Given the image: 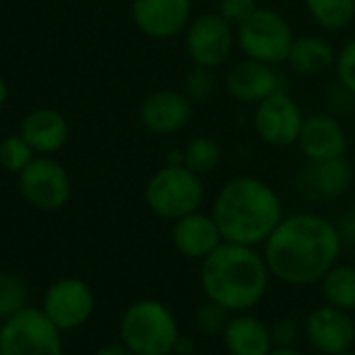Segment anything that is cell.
Wrapping results in <instances>:
<instances>
[{"mask_svg": "<svg viewBox=\"0 0 355 355\" xmlns=\"http://www.w3.org/2000/svg\"><path fill=\"white\" fill-rule=\"evenodd\" d=\"M343 245L333 220L316 212H297L279 223L262 245V256L272 279L291 287H308L320 283L339 264Z\"/></svg>", "mask_w": 355, "mask_h": 355, "instance_id": "6da1fadb", "label": "cell"}, {"mask_svg": "<svg viewBox=\"0 0 355 355\" xmlns=\"http://www.w3.org/2000/svg\"><path fill=\"white\" fill-rule=\"evenodd\" d=\"M223 241L262 248L285 218L283 200L264 179L241 175L229 179L216 193L212 212Z\"/></svg>", "mask_w": 355, "mask_h": 355, "instance_id": "7a4b0ae2", "label": "cell"}, {"mask_svg": "<svg viewBox=\"0 0 355 355\" xmlns=\"http://www.w3.org/2000/svg\"><path fill=\"white\" fill-rule=\"evenodd\" d=\"M270 270L258 248L223 241L200 268L204 297L229 314L252 312L268 293Z\"/></svg>", "mask_w": 355, "mask_h": 355, "instance_id": "3957f363", "label": "cell"}, {"mask_svg": "<svg viewBox=\"0 0 355 355\" xmlns=\"http://www.w3.org/2000/svg\"><path fill=\"white\" fill-rule=\"evenodd\" d=\"M119 337L135 355H166L173 354L181 329L166 304L158 300H139L123 312Z\"/></svg>", "mask_w": 355, "mask_h": 355, "instance_id": "277c9868", "label": "cell"}, {"mask_svg": "<svg viewBox=\"0 0 355 355\" xmlns=\"http://www.w3.org/2000/svg\"><path fill=\"white\" fill-rule=\"evenodd\" d=\"M202 177L183 164H164L146 183L144 198L148 208L164 220H179L198 212L204 204Z\"/></svg>", "mask_w": 355, "mask_h": 355, "instance_id": "5b68a950", "label": "cell"}, {"mask_svg": "<svg viewBox=\"0 0 355 355\" xmlns=\"http://www.w3.org/2000/svg\"><path fill=\"white\" fill-rule=\"evenodd\" d=\"M235 37L243 56L277 67L287 62L295 33L285 15L268 6H258L235 27Z\"/></svg>", "mask_w": 355, "mask_h": 355, "instance_id": "8992f818", "label": "cell"}, {"mask_svg": "<svg viewBox=\"0 0 355 355\" xmlns=\"http://www.w3.org/2000/svg\"><path fill=\"white\" fill-rule=\"evenodd\" d=\"M0 355H64L62 331L42 308L27 306L0 322Z\"/></svg>", "mask_w": 355, "mask_h": 355, "instance_id": "52a82bcc", "label": "cell"}, {"mask_svg": "<svg viewBox=\"0 0 355 355\" xmlns=\"http://www.w3.org/2000/svg\"><path fill=\"white\" fill-rule=\"evenodd\" d=\"M183 42L185 52L196 67L218 69L229 60L237 37L235 27L218 10H208L191 17L183 31Z\"/></svg>", "mask_w": 355, "mask_h": 355, "instance_id": "ba28073f", "label": "cell"}, {"mask_svg": "<svg viewBox=\"0 0 355 355\" xmlns=\"http://www.w3.org/2000/svg\"><path fill=\"white\" fill-rule=\"evenodd\" d=\"M17 177L21 196L35 210L56 212L71 198V177L52 156H35Z\"/></svg>", "mask_w": 355, "mask_h": 355, "instance_id": "9c48e42d", "label": "cell"}, {"mask_svg": "<svg viewBox=\"0 0 355 355\" xmlns=\"http://www.w3.org/2000/svg\"><path fill=\"white\" fill-rule=\"evenodd\" d=\"M96 310V295L94 289L75 277L60 279L52 283L44 295L42 312L62 331H77L81 329Z\"/></svg>", "mask_w": 355, "mask_h": 355, "instance_id": "30bf717a", "label": "cell"}, {"mask_svg": "<svg viewBox=\"0 0 355 355\" xmlns=\"http://www.w3.org/2000/svg\"><path fill=\"white\" fill-rule=\"evenodd\" d=\"M306 116L300 104L287 96L283 89L275 92L260 104L254 112V129L258 137L272 148H289L300 139V131Z\"/></svg>", "mask_w": 355, "mask_h": 355, "instance_id": "8fae6325", "label": "cell"}, {"mask_svg": "<svg viewBox=\"0 0 355 355\" xmlns=\"http://www.w3.org/2000/svg\"><path fill=\"white\" fill-rule=\"evenodd\" d=\"M308 343L322 355H341L355 345L354 314L335 306H316L304 322Z\"/></svg>", "mask_w": 355, "mask_h": 355, "instance_id": "7c38bea8", "label": "cell"}, {"mask_svg": "<svg viewBox=\"0 0 355 355\" xmlns=\"http://www.w3.org/2000/svg\"><path fill=\"white\" fill-rule=\"evenodd\" d=\"M191 0H131L135 27L152 40H173L191 21Z\"/></svg>", "mask_w": 355, "mask_h": 355, "instance_id": "4fadbf2b", "label": "cell"}, {"mask_svg": "<svg viewBox=\"0 0 355 355\" xmlns=\"http://www.w3.org/2000/svg\"><path fill=\"white\" fill-rule=\"evenodd\" d=\"M193 104L179 89H156L141 100L139 123L154 135H173L191 121Z\"/></svg>", "mask_w": 355, "mask_h": 355, "instance_id": "5bb4252c", "label": "cell"}, {"mask_svg": "<svg viewBox=\"0 0 355 355\" xmlns=\"http://www.w3.org/2000/svg\"><path fill=\"white\" fill-rule=\"evenodd\" d=\"M225 87L233 100L256 106L281 89V77L272 64L243 56L227 71Z\"/></svg>", "mask_w": 355, "mask_h": 355, "instance_id": "9a60e30c", "label": "cell"}, {"mask_svg": "<svg viewBox=\"0 0 355 355\" xmlns=\"http://www.w3.org/2000/svg\"><path fill=\"white\" fill-rule=\"evenodd\" d=\"M297 146L310 162L341 158L347 150V133L337 116L316 112L306 116Z\"/></svg>", "mask_w": 355, "mask_h": 355, "instance_id": "2e32d148", "label": "cell"}, {"mask_svg": "<svg viewBox=\"0 0 355 355\" xmlns=\"http://www.w3.org/2000/svg\"><path fill=\"white\" fill-rule=\"evenodd\" d=\"M171 239L181 256L198 262L206 260L223 243V235L218 231L214 216L202 210L175 220Z\"/></svg>", "mask_w": 355, "mask_h": 355, "instance_id": "e0dca14e", "label": "cell"}, {"mask_svg": "<svg viewBox=\"0 0 355 355\" xmlns=\"http://www.w3.org/2000/svg\"><path fill=\"white\" fill-rule=\"evenodd\" d=\"M19 135L40 156H52L64 148L69 139V123L54 108H37L23 116Z\"/></svg>", "mask_w": 355, "mask_h": 355, "instance_id": "ac0fdd59", "label": "cell"}, {"mask_svg": "<svg viewBox=\"0 0 355 355\" xmlns=\"http://www.w3.org/2000/svg\"><path fill=\"white\" fill-rule=\"evenodd\" d=\"M220 337L229 355H268L275 349L270 324L252 312L231 314Z\"/></svg>", "mask_w": 355, "mask_h": 355, "instance_id": "d6986e66", "label": "cell"}, {"mask_svg": "<svg viewBox=\"0 0 355 355\" xmlns=\"http://www.w3.org/2000/svg\"><path fill=\"white\" fill-rule=\"evenodd\" d=\"M304 179L308 189L314 191L316 196L327 200H337L343 198L354 187V168L345 160V156L318 160V162L308 160Z\"/></svg>", "mask_w": 355, "mask_h": 355, "instance_id": "ffe728a7", "label": "cell"}, {"mask_svg": "<svg viewBox=\"0 0 355 355\" xmlns=\"http://www.w3.org/2000/svg\"><path fill=\"white\" fill-rule=\"evenodd\" d=\"M335 60H337L335 46L327 37L314 33L295 35L287 56V64L291 67V71L300 75L327 73L331 67H335Z\"/></svg>", "mask_w": 355, "mask_h": 355, "instance_id": "44dd1931", "label": "cell"}, {"mask_svg": "<svg viewBox=\"0 0 355 355\" xmlns=\"http://www.w3.org/2000/svg\"><path fill=\"white\" fill-rule=\"evenodd\" d=\"M320 289L324 295V304L355 312V266L352 264H335L324 279L320 281Z\"/></svg>", "mask_w": 355, "mask_h": 355, "instance_id": "7402d4cb", "label": "cell"}, {"mask_svg": "<svg viewBox=\"0 0 355 355\" xmlns=\"http://www.w3.org/2000/svg\"><path fill=\"white\" fill-rule=\"evenodd\" d=\"M314 23L327 31H341L355 19V0H304Z\"/></svg>", "mask_w": 355, "mask_h": 355, "instance_id": "603a6c76", "label": "cell"}, {"mask_svg": "<svg viewBox=\"0 0 355 355\" xmlns=\"http://www.w3.org/2000/svg\"><path fill=\"white\" fill-rule=\"evenodd\" d=\"M220 160H223V148L216 139L208 135H198L183 148V166H187L200 177L216 171Z\"/></svg>", "mask_w": 355, "mask_h": 355, "instance_id": "cb8c5ba5", "label": "cell"}, {"mask_svg": "<svg viewBox=\"0 0 355 355\" xmlns=\"http://www.w3.org/2000/svg\"><path fill=\"white\" fill-rule=\"evenodd\" d=\"M27 308V287L12 272H0V322Z\"/></svg>", "mask_w": 355, "mask_h": 355, "instance_id": "d4e9b609", "label": "cell"}, {"mask_svg": "<svg viewBox=\"0 0 355 355\" xmlns=\"http://www.w3.org/2000/svg\"><path fill=\"white\" fill-rule=\"evenodd\" d=\"M33 158H35V152L19 133L8 135L0 141V166L6 173L19 175Z\"/></svg>", "mask_w": 355, "mask_h": 355, "instance_id": "484cf974", "label": "cell"}, {"mask_svg": "<svg viewBox=\"0 0 355 355\" xmlns=\"http://www.w3.org/2000/svg\"><path fill=\"white\" fill-rule=\"evenodd\" d=\"M216 85H218V79L214 75V69L193 64V69H189L183 79L181 92L191 100V104H198V102L210 100L216 94Z\"/></svg>", "mask_w": 355, "mask_h": 355, "instance_id": "4316f807", "label": "cell"}, {"mask_svg": "<svg viewBox=\"0 0 355 355\" xmlns=\"http://www.w3.org/2000/svg\"><path fill=\"white\" fill-rule=\"evenodd\" d=\"M229 318H231V314L210 300L202 302L196 310V324L206 335H223Z\"/></svg>", "mask_w": 355, "mask_h": 355, "instance_id": "83f0119b", "label": "cell"}, {"mask_svg": "<svg viewBox=\"0 0 355 355\" xmlns=\"http://www.w3.org/2000/svg\"><path fill=\"white\" fill-rule=\"evenodd\" d=\"M335 71H337L339 83L355 96V37L347 44H343V48L337 52Z\"/></svg>", "mask_w": 355, "mask_h": 355, "instance_id": "f1b7e54d", "label": "cell"}, {"mask_svg": "<svg viewBox=\"0 0 355 355\" xmlns=\"http://www.w3.org/2000/svg\"><path fill=\"white\" fill-rule=\"evenodd\" d=\"M270 337L275 347H295L302 337V329L293 318L281 316L270 322Z\"/></svg>", "mask_w": 355, "mask_h": 355, "instance_id": "f546056e", "label": "cell"}, {"mask_svg": "<svg viewBox=\"0 0 355 355\" xmlns=\"http://www.w3.org/2000/svg\"><path fill=\"white\" fill-rule=\"evenodd\" d=\"M256 8H258V0H220L216 10H218L233 27H239Z\"/></svg>", "mask_w": 355, "mask_h": 355, "instance_id": "4dcf8cb0", "label": "cell"}, {"mask_svg": "<svg viewBox=\"0 0 355 355\" xmlns=\"http://www.w3.org/2000/svg\"><path fill=\"white\" fill-rule=\"evenodd\" d=\"M337 227H339V233L343 237V243H354L355 245V210L347 212Z\"/></svg>", "mask_w": 355, "mask_h": 355, "instance_id": "1f68e13d", "label": "cell"}, {"mask_svg": "<svg viewBox=\"0 0 355 355\" xmlns=\"http://www.w3.org/2000/svg\"><path fill=\"white\" fill-rule=\"evenodd\" d=\"M173 354L177 355H196V341L187 335H181L175 343V349Z\"/></svg>", "mask_w": 355, "mask_h": 355, "instance_id": "d6a6232c", "label": "cell"}, {"mask_svg": "<svg viewBox=\"0 0 355 355\" xmlns=\"http://www.w3.org/2000/svg\"><path fill=\"white\" fill-rule=\"evenodd\" d=\"M96 355H135L129 347H125L123 343H110V345H104L102 349H98Z\"/></svg>", "mask_w": 355, "mask_h": 355, "instance_id": "836d02e7", "label": "cell"}, {"mask_svg": "<svg viewBox=\"0 0 355 355\" xmlns=\"http://www.w3.org/2000/svg\"><path fill=\"white\" fill-rule=\"evenodd\" d=\"M268 355H304L297 347H275Z\"/></svg>", "mask_w": 355, "mask_h": 355, "instance_id": "e575fe53", "label": "cell"}, {"mask_svg": "<svg viewBox=\"0 0 355 355\" xmlns=\"http://www.w3.org/2000/svg\"><path fill=\"white\" fill-rule=\"evenodd\" d=\"M6 100H8V83H6V79L0 75V108L6 104Z\"/></svg>", "mask_w": 355, "mask_h": 355, "instance_id": "d590c367", "label": "cell"}, {"mask_svg": "<svg viewBox=\"0 0 355 355\" xmlns=\"http://www.w3.org/2000/svg\"><path fill=\"white\" fill-rule=\"evenodd\" d=\"M341 355H355L354 349H349V352H345V354H341Z\"/></svg>", "mask_w": 355, "mask_h": 355, "instance_id": "8d00e7d4", "label": "cell"}, {"mask_svg": "<svg viewBox=\"0 0 355 355\" xmlns=\"http://www.w3.org/2000/svg\"><path fill=\"white\" fill-rule=\"evenodd\" d=\"M166 355H177V354H166Z\"/></svg>", "mask_w": 355, "mask_h": 355, "instance_id": "74e56055", "label": "cell"}]
</instances>
